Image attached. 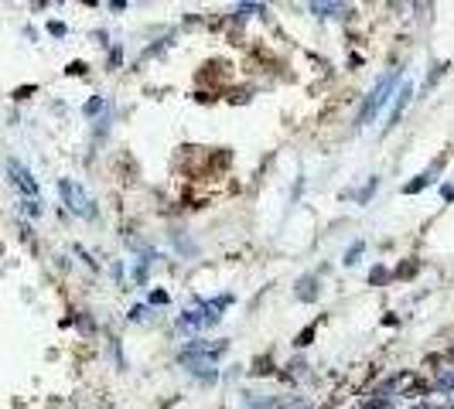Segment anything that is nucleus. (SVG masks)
Returning <instances> with one entry per match:
<instances>
[{"label": "nucleus", "mask_w": 454, "mask_h": 409, "mask_svg": "<svg viewBox=\"0 0 454 409\" xmlns=\"http://www.w3.org/2000/svg\"><path fill=\"white\" fill-rule=\"evenodd\" d=\"M311 14H321V18H345L349 7H345V4H325V0H315V4H311Z\"/></svg>", "instance_id": "obj_6"}, {"label": "nucleus", "mask_w": 454, "mask_h": 409, "mask_svg": "<svg viewBox=\"0 0 454 409\" xmlns=\"http://www.w3.org/2000/svg\"><path fill=\"white\" fill-rule=\"evenodd\" d=\"M437 386H441V389H454V372H441Z\"/></svg>", "instance_id": "obj_12"}, {"label": "nucleus", "mask_w": 454, "mask_h": 409, "mask_svg": "<svg viewBox=\"0 0 454 409\" xmlns=\"http://www.w3.org/2000/svg\"><path fill=\"white\" fill-rule=\"evenodd\" d=\"M7 174H11V181H14V188H18L21 195L38 198V181L31 177V171H28L21 160H7Z\"/></svg>", "instance_id": "obj_4"}, {"label": "nucleus", "mask_w": 454, "mask_h": 409, "mask_svg": "<svg viewBox=\"0 0 454 409\" xmlns=\"http://www.w3.org/2000/svg\"><path fill=\"white\" fill-rule=\"evenodd\" d=\"M318 293H321V280H318L315 273L301 276V283H297V300L311 304V300H318Z\"/></svg>", "instance_id": "obj_5"}, {"label": "nucleus", "mask_w": 454, "mask_h": 409, "mask_svg": "<svg viewBox=\"0 0 454 409\" xmlns=\"http://www.w3.org/2000/svg\"><path fill=\"white\" fill-rule=\"evenodd\" d=\"M226 341H212V345H205V341H192L188 348H181L178 362H185V365H192V369H205V365H212L216 358H222L226 355Z\"/></svg>", "instance_id": "obj_1"}, {"label": "nucleus", "mask_w": 454, "mask_h": 409, "mask_svg": "<svg viewBox=\"0 0 454 409\" xmlns=\"http://www.w3.org/2000/svg\"><path fill=\"white\" fill-rule=\"evenodd\" d=\"M24 212H28V215H35V218H38V215H41L38 198H28V201H24Z\"/></svg>", "instance_id": "obj_13"}, {"label": "nucleus", "mask_w": 454, "mask_h": 409, "mask_svg": "<svg viewBox=\"0 0 454 409\" xmlns=\"http://www.w3.org/2000/svg\"><path fill=\"white\" fill-rule=\"evenodd\" d=\"M437 171H441V160H437V164H434V167H431V171H424V174H417V181H410V184H407L403 191H407V195H417V191H424V188H427V184L434 181V174H437Z\"/></svg>", "instance_id": "obj_7"}, {"label": "nucleus", "mask_w": 454, "mask_h": 409, "mask_svg": "<svg viewBox=\"0 0 454 409\" xmlns=\"http://www.w3.org/2000/svg\"><path fill=\"white\" fill-rule=\"evenodd\" d=\"M69 72H76V76H82V72H86V65H82V61H72V65H69Z\"/></svg>", "instance_id": "obj_15"}, {"label": "nucleus", "mask_w": 454, "mask_h": 409, "mask_svg": "<svg viewBox=\"0 0 454 409\" xmlns=\"http://www.w3.org/2000/svg\"><path fill=\"white\" fill-rule=\"evenodd\" d=\"M103 109H106V99H89V102H86V117H96Z\"/></svg>", "instance_id": "obj_11"}, {"label": "nucleus", "mask_w": 454, "mask_h": 409, "mask_svg": "<svg viewBox=\"0 0 454 409\" xmlns=\"http://www.w3.org/2000/svg\"><path fill=\"white\" fill-rule=\"evenodd\" d=\"M376 188H379V177H369V184H366V188H362V191H359V205H366V201H369V195H376Z\"/></svg>", "instance_id": "obj_10"}, {"label": "nucleus", "mask_w": 454, "mask_h": 409, "mask_svg": "<svg viewBox=\"0 0 454 409\" xmlns=\"http://www.w3.org/2000/svg\"><path fill=\"white\" fill-rule=\"evenodd\" d=\"M48 31H52V35H65V24H59V20H52V24H48Z\"/></svg>", "instance_id": "obj_14"}, {"label": "nucleus", "mask_w": 454, "mask_h": 409, "mask_svg": "<svg viewBox=\"0 0 454 409\" xmlns=\"http://www.w3.org/2000/svg\"><path fill=\"white\" fill-rule=\"evenodd\" d=\"M362 249H366V242H362V239H359V242H352V246H349V253H345V266H356L359 256H362Z\"/></svg>", "instance_id": "obj_9"}, {"label": "nucleus", "mask_w": 454, "mask_h": 409, "mask_svg": "<svg viewBox=\"0 0 454 409\" xmlns=\"http://www.w3.org/2000/svg\"><path fill=\"white\" fill-rule=\"evenodd\" d=\"M451 409H454V406H451Z\"/></svg>", "instance_id": "obj_16"}, {"label": "nucleus", "mask_w": 454, "mask_h": 409, "mask_svg": "<svg viewBox=\"0 0 454 409\" xmlns=\"http://www.w3.org/2000/svg\"><path fill=\"white\" fill-rule=\"evenodd\" d=\"M407 102H410V85H403V89H400V99H396L393 113H390V123H386V130H393L396 123H400V117H403V109H407Z\"/></svg>", "instance_id": "obj_8"}, {"label": "nucleus", "mask_w": 454, "mask_h": 409, "mask_svg": "<svg viewBox=\"0 0 454 409\" xmlns=\"http://www.w3.org/2000/svg\"><path fill=\"white\" fill-rule=\"evenodd\" d=\"M59 195H62V205H65V208H69L72 215H82V218H96V208H93L89 195L82 191V184L69 181V177H62V181H59Z\"/></svg>", "instance_id": "obj_3"}, {"label": "nucleus", "mask_w": 454, "mask_h": 409, "mask_svg": "<svg viewBox=\"0 0 454 409\" xmlns=\"http://www.w3.org/2000/svg\"><path fill=\"white\" fill-rule=\"evenodd\" d=\"M396 82H400V72H393V76H383L379 78V85H376V93H369L366 96V102H362V109H359V126H366L369 119L386 106V99H390V93L396 89Z\"/></svg>", "instance_id": "obj_2"}]
</instances>
